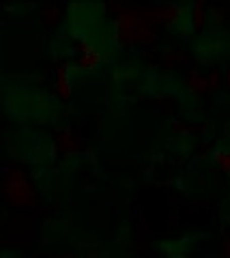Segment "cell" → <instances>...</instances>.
I'll return each mask as SVG.
<instances>
[{"instance_id":"obj_1","label":"cell","mask_w":230,"mask_h":258,"mask_svg":"<svg viewBox=\"0 0 230 258\" xmlns=\"http://www.w3.org/2000/svg\"><path fill=\"white\" fill-rule=\"evenodd\" d=\"M114 15V28L118 41L125 45H146L155 39V24L148 18L146 7H112Z\"/></svg>"},{"instance_id":"obj_2","label":"cell","mask_w":230,"mask_h":258,"mask_svg":"<svg viewBox=\"0 0 230 258\" xmlns=\"http://www.w3.org/2000/svg\"><path fill=\"white\" fill-rule=\"evenodd\" d=\"M3 196L15 209H30L37 205V191L22 168H9L3 176Z\"/></svg>"},{"instance_id":"obj_3","label":"cell","mask_w":230,"mask_h":258,"mask_svg":"<svg viewBox=\"0 0 230 258\" xmlns=\"http://www.w3.org/2000/svg\"><path fill=\"white\" fill-rule=\"evenodd\" d=\"M148 18L155 26H174L179 20H183V9L179 5H155L146 7Z\"/></svg>"},{"instance_id":"obj_4","label":"cell","mask_w":230,"mask_h":258,"mask_svg":"<svg viewBox=\"0 0 230 258\" xmlns=\"http://www.w3.org/2000/svg\"><path fill=\"white\" fill-rule=\"evenodd\" d=\"M101 64V52L97 50V45H93L91 41H82L78 45V67L84 71L97 69Z\"/></svg>"},{"instance_id":"obj_5","label":"cell","mask_w":230,"mask_h":258,"mask_svg":"<svg viewBox=\"0 0 230 258\" xmlns=\"http://www.w3.org/2000/svg\"><path fill=\"white\" fill-rule=\"evenodd\" d=\"M56 147L62 155H75L80 151V136H78L73 129H60L58 136H56Z\"/></svg>"},{"instance_id":"obj_6","label":"cell","mask_w":230,"mask_h":258,"mask_svg":"<svg viewBox=\"0 0 230 258\" xmlns=\"http://www.w3.org/2000/svg\"><path fill=\"white\" fill-rule=\"evenodd\" d=\"M185 84L187 88L192 91L194 95H204V93H211V86H209V76L202 74L200 69H189L185 74Z\"/></svg>"},{"instance_id":"obj_7","label":"cell","mask_w":230,"mask_h":258,"mask_svg":"<svg viewBox=\"0 0 230 258\" xmlns=\"http://www.w3.org/2000/svg\"><path fill=\"white\" fill-rule=\"evenodd\" d=\"M54 88H56V93L60 99H69L71 97V71L67 64H60L56 69V76H54Z\"/></svg>"},{"instance_id":"obj_8","label":"cell","mask_w":230,"mask_h":258,"mask_svg":"<svg viewBox=\"0 0 230 258\" xmlns=\"http://www.w3.org/2000/svg\"><path fill=\"white\" fill-rule=\"evenodd\" d=\"M204 20H207V7H204L202 3H196L192 9H189V22H192V26L202 28Z\"/></svg>"},{"instance_id":"obj_9","label":"cell","mask_w":230,"mask_h":258,"mask_svg":"<svg viewBox=\"0 0 230 258\" xmlns=\"http://www.w3.org/2000/svg\"><path fill=\"white\" fill-rule=\"evenodd\" d=\"M160 60H162L164 67L172 69V67H177V64H181V60H183V54H181L179 50H172V47H166V50L162 52V56H160Z\"/></svg>"},{"instance_id":"obj_10","label":"cell","mask_w":230,"mask_h":258,"mask_svg":"<svg viewBox=\"0 0 230 258\" xmlns=\"http://www.w3.org/2000/svg\"><path fill=\"white\" fill-rule=\"evenodd\" d=\"M215 164H217L219 170L230 174V149H219L215 153Z\"/></svg>"},{"instance_id":"obj_11","label":"cell","mask_w":230,"mask_h":258,"mask_svg":"<svg viewBox=\"0 0 230 258\" xmlns=\"http://www.w3.org/2000/svg\"><path fill=\"white\" fill-rule=\"evenodd\" d=\"M41 15H43L45 24H56L60 20V9L58 7H45V9L41 11Z\"/></svg>"},{"instance_id":"obj_12","label":"cell","mask_w":230,"mask_h":258,"mask_svg":"<svg viewBox=\"0 0 230 258\" xmlns=\"http://www.w3.org/2000/svg\"><path fill=\"white\" fill-rule=\"evenodd\" d=\"M221 258H230V235H221Z\"/></svg>"},{"instance_id":"obj_13","label":"cell","mask_w":230,"mask_h":258,"mask_svg":"<svg viewBox=\"0 0 230 258\" xmlns=\"http://www.w3.org/2000/svg\"><path fill=\"white\" fill-rule=\"evenodd\" d=\"M224 82H226V86H230V67L224 71Z\"/></svg>"},{"instance_id":"obj_14","label":"cell","mask_w":230,"mask_h":258,"mask_svg":"<svg viewBox=\"0 0 230 258\" xmlns=\"http://www.w3.org/2000/svg\"><path fill=\"white\" fill-rule=\"evenodd\" d=\"M54 258H71V256H54Z\"/></svg>"}]
</instances>
